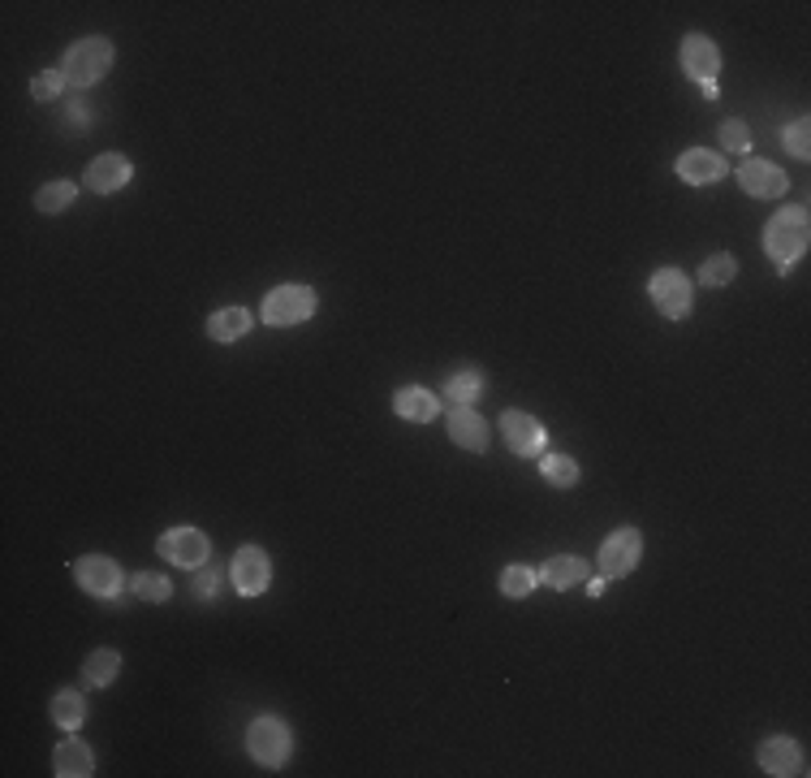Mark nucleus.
<instances>
[{
	"mask_svg": "<svg viewBox=\"0 0 811 778\" xmlns=\"http://www.w3.org/2000/svg\"><path fill=\"white\" fill-rule=\"evenodd\" d=\"M83 718H87V701L78 697V692H56L52 697V723L61 727V731H78L83 727Z\"/></svg>",
	"mask_w": 811,
	"mask_h": 778,
	"instance_id": "4be33fe9",
	"label": "nucleus"
},
{
	"mask_svg": "<svg viewBox=\"0 0 811 778\" xmlns=\"http://www.w3.org/2000/svg\"><path fill=\"white\" fill-rule=\"evenodd\" d=\"M130 178H135V165H130L126 156H117V152H109V156H96V161L87 165V174H83V183H87L91 191H100V195L122 191V187H126Z\"/></svg>",
	"mask_w": 811,
	"mask_h": 778,
	"instance_id": "4468645a",
	"label": "nucleus"
},
{
	"mask_svg": "<svg viewBox=\"0 0 811 778\" xmlns=\"http://www.w3.org/2000/svg\"><path fill=\"white\" fill-rule=\"evenodd\" d=\"M721 148L747 152V148H751V126H747V122H725V126H721Z\"/></svg>",
	"mask_w": 811,
	"mask_h": 778,
	"instance_id": "7c9ffc66",
	"label": "nucleus"
},
{
	"mask_svg": "<svg viewBox=\"0 0 811 778\" xmlns=\"http://www.w3.org/2000/svg\"><path fill=\"white\" fill-rule=\"evenodd\" d=\"M760 770L773 778L803 775V749L790 736H773V740L760 744Z\"/></svg>",
	"mask_w": 811,
	"mask_h": 778,
	"instance_id": "ddd939ff",
	"label": "nucleus"
},
{
	"mask_svg": "<svg viewBox=\"0 0 811 778\" xmlns=\"http://www.w3.org/2000/svg\"><path fill=\"white\" fill-rule=\"evenodd\" d=\"M673 170H677V178H682L686 187H708V183H721V178H725V161H721L717 152H708V148L682 152Z\"/></svg>",
	"mask_w": 811,
	"mask_h": 778,
	"instance_id": "2eb2a0df",
	"label": "nucleus"
},
{
	"mask_svg": "<svg viewBox=\"0 0 811 778\" xmlns=\"http://www.w3.org/2000/svg\"><path fill=\"white\" fill-rule=\"evenodd\" d=\"M61 87H65V74H61V70H43V74L30 83V96H35V100H56Z\"/></svg>",
	"mask_w": 811,
	"mask_h": 778,
	"instance_id": "c756f323",
	"label": "nucleus"
},
{
	"mask_svg": "<svg viewBox=\"0 0 811 778\" xmlns=\"http://www.w3.org/2000/svg\"><path fill=\"white\" fill-rule=\"evenodd\" d=\"M535 584H540V576H535L531 567H518V563H514V567H505V572H500V592H505L509 601L531 597V588H535Z\"/></svg>",
	"mask_w": 811,
	"mask_h": 778,
	"instance_id": "a878e982",
	"label": "nucleus"
},
{
	"mask_svg": "<svg viewBox=\"0 0 811 778\" xmlns=\"http://www.w3.org/2000/svg\"><path fill=\"white\" fill-rule=\"evenodd\" d=\"M786 148H790V156L795 161H808L811 156V122L803 117V122H795V126H786Z\"/></svg>",
	"mask_w": 811,
	"mask_h": 778,
	"instance_id": "c85d7f7f",
	"label": "nucleus"
},
{
	"mask_svg": "<svg viewBox=\"0 0 811 778\" xmlns=\"http://www.w3.org/2000/svg\"><path fill=\"white\" fill-rule=\"evenodd\" d=\"M74 576H78V584H83L91 597H117V592L126 588L122 567H117L113 559H104V554H87V559H78V563H74Z\"/></svg>",
	"mask_w": 811,
	"mask_h": 778,
	"instance_id": "9d476101",
	"label": "nucleus"
},
{
	"mask_svg": "<svg viewBox=\"0 0 811 778\" xmlns=\"http://www.w3.org/2000/svg\"><path fill=\"white\" fill-rule=\"evenodd\" d=\"M690 299H695V286L682 268H656L651 273V303L660 308V316L669 321H686L690 316Z\"/></svg>",
	"mask_w": 811,
	"mask_h": 778,
	"instance_id": "423d86ee",
	"label": "nucleus"
},
{
	"mask_svg": "<svg viewBox=\"0 0 811 778\" xmlns=\"http://www.w3.org/2000/svg\"><path fill=\"white\" fill-rule=\"evenodd\" d=\"M135 597H143V601L161 605V601H168V597H173V584L164 580V576H156V572H139V576H135Z\"/></svg>",
	"mask_w": 811,
	"mask_h": 778,
	"instance_id": "cd10ccee",
	"label": "nucleus"
},
{
	"mask_svg": "<svg viewBox=\"0 0 811 778\" xmlns=\"http://www.w3.org/2000/svg\"><path fill=\"white\" fill-rule=\"evenodd\" d=\"M639 554H644V537L635 528H618L605 545H600V576L605 580H622L639 567Z\"/></svg>",
	"mask_w": 811,
	"mask_h": 778,
	"instance_id": "0eeeda50",
	"label": "nucleus"
},
{
	"mask_svg": "<svg viewBox=\"0 0 811 778\" xmlns=\"http://www.w3.org/2000/svg\"><path fill=\"white\" fill-rule=\"evenodd\" d=\"M233 588L242 592V597H259V592H268V584H273V563H268V554L259 550V545H242L238 554H233Z\"/></svg>",
	"mask_w": 811,
	"mask_h": 778,
	"instance_id": "1a4fd4ad",
	"label": "nucleus"
},
{
	"mask_svg": "<svg viewBox=\"0 0 811 778\" xmlns=\"http://www.w3.org/2000/svg\"><path fill=\"white\" fill-rule=\"evenodd\" d=\"M190 588H194V597L212 601V597H216V588H220V576H216L212 567H199V572H194V584H190Z\"/></svg>",
	"mask_w": 811,
	"mask_h": 778,
	"instance_id": "2f4dec72",
	"label": "nucleus"
},
{
	"mask_svg": "<svg viewBox=\"0 0 811 778\" xmlns=\"http://www.w3.org/2000/svg\"><path fill=\"white\" fill-rule=\"evenodd\" d=\"M682 70L699 83H717L721 74V48L708 35H686L682 39Z\"/></svg>",
	"mask_w": 811,
	"mask_h": 778,
	"instance_id": "f8f14e48",
	"label": "nucleus"
},
{
	"mask_svg": "<svg viewBox=\"0 0 811 778\" xmlns=\"http://www.w3.org/2000/svg\"><path fill=\"white\" fill-rule=\"evenodd\" d=\"M312 316H316V290L303 286V281H286V286H277V290L264 299V321L277 325V329L303 325V321H312Z\"/></svg>",
	"mask_w": 811,
	"mask_h": 778,
	"instance_id": "7ed1b4c3",
	"label": "nucleus"
},
{
	"mask_svg": "<svg viewBox=\"0 0 811 778\" xmlns=\"http://www.w3.org/2000/svg\"><path fill=\"white\" fill-rule=\"evenodd\" d=\"M808 238H811V225H808V208H782L769 216L764 225V251L769 260L786 273L799 264V255L808 251Z\"/></svg>",
	"mask_w": 811,
	"mask_h": 778,
	"instance_id": "f257e3e1",
	"label": "nucleus"
},
{
	"mask_svg": "<svg viewBox=\"0 0 811 778\" xmlns=\"http://www.w3.org/2000/svg\"><path fill=\"white\" fill-rule=\"evenodd\" d=\"M393 411L406 419V424H432L436 419V411H441V402H436V393L423 386H402L397 393H393Z\"/></svg>",
	"mask_w": 811,
	"mask_h": 778,
	"instance_id": "f3484780",
	"label": "nucleus"
},
{
	"mask_svg": "<svg viewBox=\"0 0 811 778\" xmlns=\"http://www.w3.org/2000/svg\"><path fill=\"white\" fill-rule=\"evenodd\" d=\"M109 70H113V43H109L104 35L78 39V43L61 57V74H65V83H74V87H91V83H100Z\"/></svg>",
	"mask_w": 811,
	"mask_h": 778,
	"instance_id": "f03ea898",
	"label": "nucleus"
},
{
	"mask_svg": "<svg viewBox=\"0 0 811 778\" xmlns=\"http://www.w3.org/2000/svg\"><path fill=\"white\" fill-rule=\"evenodd\" d=\"M251 329V312L246 308H220L212 321H207V334L216 338V342H233V338H242Z\"/></svg>",
	"mask_w": 811,
	"mask_h": 778,
	"instance_id": "aec40b11",
	"label": "nucleus"
},
{
	"mask_svg": "<svg viewBox=\"0 0 811 778\" xmlns=\"http://www.w3.org/2000/svg\"><path fill=\"white\" fill-rule=\"evenodd\" d=\"M52 775L56 778L96 775V757H91V749H87L83 740H65V744H56V753H52Z\"/></svg>",
	"mask_w": 811,
	"mask_h": 778,
	"instance_id": "a211bd4d",
	"label": "nucleus"
},
{
	"mask_svg": "<svg viewBox=\"0 0 811 778\" xmlns=\"http://www.w3.org/2000/svg\"><path fill=\"white\" fill-rule=\"evenodd\" d=\"M738 183H743V191L756 195V199H777V195H786V187H790V178L773 161H760V156H751V161L738 165Z\"/></svg>",
	"mask_w": 811,
	"mask_h": 778,
	"instance_id": "9b49d317",
	"label": "nucleus"
},
{
	"mask_svg": "<svg viewBox=\"0 0 811 778\" xmlns=\"http://www.w3.org/2000/svg\"><path fill=\"white\" fill-rule=\"evenodd\" d=\"M445 428H449V437H454L462 450H476V454H484L487 441H492L484 415H480L476 406H454V411L445 415Z\"/></svg>",
	"mask_w": 811,
	"mask_h": 778,
	"instance_id": "dca6fc26",
	"label": "nucleus"
},
{
	"mask_svg": "<svg viewBox=\"0 0 811 778\" xmlns=\"http://www.w3.org/2000/svg\"><path fill=\"white\" fill-rule=\"evenodd\" d=\"M734 273H738V264H734V255H725V251H717L712 260H704V268H699V281L704 286H730L734 281Z\"/></svg>",
	"mask_w": 811,
	"mask_h": 778,
	"instance_id": "bb28decb",
	"label": "nucleus"
},
{
	"mask_svg": "<svg viewBox=\"0 0 811 778\" xmlns=\"http://www.w3.org/2000/svg\"><path fill=\"white\" fill-rule=\"evenodd\" d=\"M246 749H251V757L259 762V766H281L286 757H290V749H294V740H290V727L281 723V718H273V714H264V718H255L251 723V731H246Z\"/></svg>",
	"mask_w": 811,
	"mask_h": 778,
	"instance_id": "20e7f679",
	"label": "nucleus"
},
{
	"mask_svg": "<svg viewBox=\"0 0 811 778\" xmlns=\"http://www.w3.org/2000/svg\"><path fill=\"white\" fill-rule=\"evenodd\" d=\"M117 670H122V653H117V649H96V653L87 657V666H83L87 683H96V688L113 683V679H117Z\"/></svg>",
	"mask_w": 811,
	"mask_h": 778,
	"instance_id": "5701e85b",
	"label": "nucleus"
},
{
	"mask_svg": "<svg viewBox=\"0 0 811 778\" xmlns=\"http://www.w3.org/2000/svg\"><path fill=\"white\" fill-rule=\"evenodd\" d=\"M540 472H544V480H553V485H561V489L579 485V463H574L570 454H544V459H540Z\"/></svg>",
	"mask_w": 811,
	"mask_h": 778,
	"instance_id": "b1692460",
	"label": "nucleus"
},
{
	"mask_svg": "<svg viewBox=\"0 0 811 778\" xmlns=\"http://www.w3.org/2000/svg\"><path fill=\"white\" fill-rule=\"evenodd\" d=\"M74 199H78V187L61 178V183H48V187H39V195H35V208H39V212H65V208H69Z\"/></svg>",
	"mask_w": 811,
	"mask_h": 778,
	"instance_id": "393cba45",
	"label": "nucleus"
},
{
	"mask_svg": "<svg viewBox=\"0 0 811 778\" xmlns=\"http://www.w3.org/2000/svg\"><path fill=\"white\" fill-rule=\"evenodd\" d=\"M484 386H487V381H484V373H480V368H458V373H449V377H445V389H441V393H445L454 406H476V402H480V393H484Z\"/></svg>",
	"mask_w": 811,
	"mask_h": 778,
	"instance_id": "6ab92c4d",
	"label": "nucleus"
},
{
	"mask_svg": "<svg viewBox=\"0 0 811 778\" xmlns=\"http://www.w3.org/2000/svg\"><path fill=\"white\" fill-rule=\"evenodd\" d=\"M156 554H161L164 563H173V567H181V572H199V567H207V554H212V545H207V537L199 532V528H168L161 541H156Z\"/></svg>",
	"mask_w": 811,
	"mask_h": 778,
	"instance_id": "39448f33",
	"label": "nucleus"
},
{
	"mask_svg": "<svg viewBox=\"0 0 811 778\" xmlns=\"http://www.w3.org/2000/svg\"><path fill=\"white\" fill-rule=\"evenodd\" d=\"M587 576V563L574 559V554H557L544 563V584L548 588H574V584Z\"/></svg>",
	"mask_w": 811,
	"mask_h": 778,
	"instance_id": "412c9836",
	"label": "nucleus"
},
{
	"mask_svg": "<svg viewBox=\"0 0 811 778\" xmlns=\"http://www.w3.org/2000/svg\"><path fill=\"white\" fill-rule=\"evenodd\" d=\"M500 432H505V446H509L514 454H522V459H535V454H544V446H548L544 424H540L535 415H527V411H505V415H500Z\"/></svg>",
	"mask_w": 811,
	"mask_h": 778,
	"instance_id": "6e6552de",
	"label": "nucleus"
}]
</instances>
